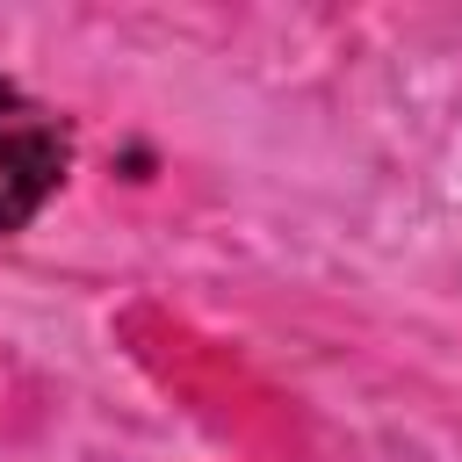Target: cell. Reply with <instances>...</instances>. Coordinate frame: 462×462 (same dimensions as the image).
Segmentation results:
<instances>
[{
    "label": "cell",
    "mask_w": 462,
    "mask_h": 462,
    "mask_svg": "<svg viewBox=\"0 0 462 462\" xmlns=\"http://www.w3.org/2000/svg\"><path fill=\"white\" fill-rule=\"evenodd\" d=\"M72 166V130L58 108L0 79V231H22L65 180Z\"/></svg>",
    "instance_id": "obj_1"
}]
</instances>
